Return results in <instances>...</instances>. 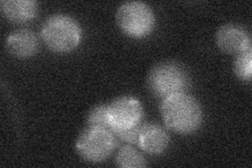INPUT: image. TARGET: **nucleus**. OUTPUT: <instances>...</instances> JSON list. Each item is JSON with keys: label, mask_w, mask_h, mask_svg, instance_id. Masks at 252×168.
<instances>
[{"label": "nucleus", "mask_w": 252, "mask_h": 168, "mask_svg": "<svg viewBox=\"0 0 252 168\" xmlns=\"http://www.w3.org/2000/svg\"><path fill=\"white\" fill-rule=\"evenodd\" d=\"M115 163L122 168H141L147 166V161L143 154H141L131 145H125L118 150Z\"/></svg>", "instance_id": "nucleus-11"}, {"label": "nucleus", "mask_w": 252, "mask_h": 168, "mask_svg": "<svg viewBox=\"0 0 252 168\" xmlns=\"http://www.w3.org/2000/svg\"><path fill=\"white\" fill-rule=\"evenodd\" d=\"M170 137L163 127L157 123L140 125L138 146L151 155H161L169 146Z\"/></svg>", "instance_id": "nucleus-8"}, {"label": "nucleus", "mask_w": 252, "mask_h": 168, "mask_svg": "<svg viewBox=\"0 0 252 168\" xmlns=\"http://www.w3.org/2000/svg\"><path fill=\"white\" fill-rule=\"evenodd\" d=\"M40 32L45 45L56 53L73 51L82 39V30L79 22L72 16L63 13L49 16Z\"/></svg>", "instance_id": "nucleus-2"}, {"label": "nucleus", "mask_w": 252, "mask_h": 168, "mask_svg": "<svg viewBox=\"0 0 252 168\" xmlns=\"http://www.w3.org/2000/svg\"><path fill=\"white\" fill-rule=\"evenodd\" d=\"M0 10L9 20L25 23L36 17L38 2L35 0H2Z\"/></svg>", "instance_id": "nucleus-10"}, {"label": "nucleus", "mask_w": 252, "mask_h": 168, "mask_svg": "<svg viewBox=\"0 0 252 168\" xmlns=\"http://www.w3.org/2000/svg\"><path fill=\"white\" fill-rule=\"evenodd\" d=\"M146 85L149 93L163 100L171 95L185 92L190 85V77L181 63L163 61L149 69Z\"/></svg>", "instance_id": "nucleus-3"}, {"label": "nucleus", "mask_w": 252, "mask_h": 168, "mask_svg": "<svg viewBox=\"0 0 252 168\" xmlns=\"http://www.w3.org/2000/svg\"><path fill=\"white\" fill-rule=\"evenodd\" d=\"M116 22L124 34L132 38H143L153 32L156 16L145 2L126 1L117 9Z\"/></svg>", "instance_id": "nucleus-5"}, {"label": "nucleus", "mask_w": 252, "mask_h": 168, "mask_svg": "<svg viewBox=\"0 0 252 168\" xmlns=\"http://www.w3.org/2000/svg\"><path fill=\"white\" fill-rule=\"evenodd\" d=\"M4 45L15 57L28 58L38 52L39 41L33 31L22 28L11 32L5 38Z\"/></svg>", "instance_id": "nucleus-9"}, {"label": "nucleus", "mask_w": 252, "mask_h": 168, "mask_svg": "<svg viewBox=\"0 0 252 168\" xmlns=\"http://www.w3.org/2000/svg\"><path fill=\"white\" fill-rule=\"evenodd\" d=\"M233 73L242 81L252 79V47L235 56L233 60Z\"/></svg>", "instance_id": "nucleus-12"}, {"label": "nucleus", "mask_w": 252, "mask_h": 168, "mask_svg": "<svg viewBox=\"0 0 252 168\" xmlns=\"http://www.w3.org/2000/svg\"><path fill=\"white\" fill-rule=\"evenodd\" d=\"M139 130H140V125L132 127V129H128V130L117 131V132H114V134H116V137L118 139H120L123 142L129 143V144H136V145H138Z\"/></svg>", "instance_id": "nucleus-14"}, {"label": "nucleus", "mask_w": 252, "mask_h": 168, "mask_svg": "<svg viewBox=\"0 0 252 168\" xmlns=\"http://www.w3.org/2000/svg\"><path fill=\"white\" fill-rule=\"evenodd\" d=\"M216 43L222 52L234 55L252 47L251 35L248 30L235 22L224 23L217 30Z\"/></svg>", "instance_id": "nucleus-7"}, {"label": "nucleus", "mask_w": 252, "mask_h": 168, "mask_svg": "<svg viewBox=\"0 0 252 168\" xmlns=\"http://www.w3.org/2000/svg\"><path fill=\"white\" fill-rule=\"evenodd\" d=\"M142 118L143 105L133 96H120L107 104V120L113 133L140 125Z\"/></svg>", "instance_id": "nucleus-6"}, {"label": "nucleus", "mask_w": 252, "mask_h": 168, "mask_svg": "<svg viewBox=\"0 0 252 168\" xmlns=\"http://www.w3.org/2000/svg\"><path fill=\"white\" fill-rule=\"evenodd\" d=\"M86 122H88L89 126H102L109 129L107 120V104H98V105L91 108L88 117H86Z\"/></svg>", "instance_id": "nucleus-13"}, {"label": "nucleus", "mask_w": 252, "mask_h": 168, "mask_svg": "<svg viewBox=\"0 0 252 168\" xmlns=\"http://www.w3.org/2000/svg\"><path fill=\"white\" fill-rule=\"evenodd\" d=\"M117 146L116 134L106 127L89 126L78 135L75 148L84 161L101 163L113 154Z\"/></svg>", "instance_id": "nucleus-4"}, {"label": "nucleus", "mask_w": 252, "mask_h": 168, "mask_svg": "<svg viewBox=\"0 0 252 168\" xmlns=\"http://www.w3.org/2000/svg\"><path fill=\"white\" fill-rule=\"evenodd\" d=\"M160 110L165 125L178 134L194 133L203 123L202 105L198 99L185 92L163 99Z\"/></svg>", "instance_id": "nucleus-1"}]
</instances>
